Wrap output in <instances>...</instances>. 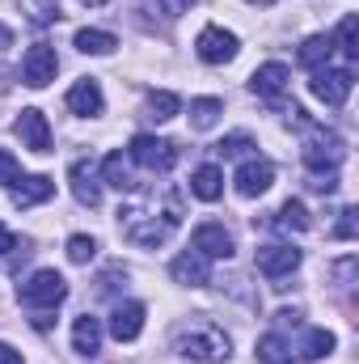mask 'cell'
<instances>
[{"mask_svg":"<svg viewBox=\"0 0 359 364\" xmlns=\"http://www.w3.org/2000/svg\"><path fill=\"white\" fill-rule=\"evenodd\" d=\"M182 225V195L170 186H153V191H136L123 208H118V229L131 246L157 250L174 237Z\"/></svg>","mask_w":359,"mask_h":364,"instance_id":"obj_1","label":"cell"},{"mask_svg":"<svg viewBox=\"0 0 359 364\" xmlns=\"http://www.w3.org/2000/svg\"><path fill=\"white\" fill-rule=\"evenodd\" d=\"M174 348H178V356H186V360L220 364V360H228V352H233V339H228L220 326H211V322H194V326L178 331Z\"/></svg>","mask_w":359,"mask_h":364,"instance_id":"obj_2","label":"cell"},{"mask_svg":"<svg viewBox=\"0 0 359 364\" xmlns=\"http://www.w3.org/2000/svg\"><path fill=\"white\" fill-rule=\"evenodd\" d=\"M64 296H68V279H64L60 272H51V267L34 272L21 288H17V301L30 305V309H55Z\"/></svg>","mask_w":359,"mask_h":364,"instance_id":"obj_3","label":"cell"},{"mask_svg":"<svg viewBox=\"0 0 359 364\" xmlns=\"http://www.w3.org/2000/svg\"><path fill=\"white\" fill-rule=\"evenodd\" d=\"M343 140L334 136V132H326V127H313L309 136H304V166L313 170V174H334L338 170V161H343Z\"/></svg>","mask_w":359,"mask_h":364,"instance_id":"obj_4","label":"cell"},{"mask_svg":"<svg viewBox=\"0 0 359 364\" xmlns=\"http://www.w3.org/2000/svg\"><path fill=\"white\" fill-rule=\"evenodd\" d=\"M131 161L140 170H153V174H165L178 166V144L174 140H161V136H136L131 140Z\"/></svg>","mask_w":359,"mask_h":364,"instance_id":"obj_5","label":"cell"},{"mask_svg":"<svg viewBox=\"0 0 359 364\" xmlns=\"http://www.w3.org/2000/svg\"><path fill=\"white\" fill-rule=\"evenodd\" d=\"M237 51H241V43L224 26H203L199 38H194V55L203 64H228V60H237Z\"/></svg>","mask_w":359,"mask_h":364,"instance_id":"obj_6","label":"cell"},{"mask_svg":"<svg viewBox=\"0 0 359 364\" xmlns=\"http://www.w3.org/2000/svg\"><path fill=\"white\" fill-rule=\"evenodd\" d=\"M55 73H60V55H55V47H47V43H34V47L21 55V81H26L30 90H43V85H51V81H55Z\"/></svg>","mask_w":359,"mask_h":364,"instance_id":"obj_7","label":"cell"},{"mask_svg":"<svg viewBox=\"0 0 359 364\" xmlns=\"http://www.w3.org/2000/svg\"><path fill=\"white\" fill-rule=\"evenodd\" d=\"M351 85H355V77H351V68H317L313 73V81H309V90L317 102H326V106H343L347 97H351Z\"/></svg>","mask_w":359,"mask_h":364,"instance_id":"obj_8","label":"cell"},{"mask_svg":"<svg viewBox=\"0 0 359 364\" xmlns=\"http://www.w3.org/2000/svg\"><path fill=\"white\" fill-rule=\"evenodd\" d=\"M13 136L21 140V149L30 153H51V127H47V114L43 110H21L17 123H13Z\"/></svg>","mask_w":359,"mask_h":364,"instance_id":"obj_9","label":"cell"},{"mask_svg":"<svg viewBox=\"0 0 359 364\" xmlns=\"http://www.w3.org/2000/svg\"><path fill=\"white\" fill-rule=\"evenodd\" d=\"M233 182H237V191H241L245 199H258V195H267L270 182H275V166H270L267 157H245V161L237 166Z\"/></svg>","mask_w":359,"mask_h":364,"instance_id":"obj_10","label":"cell"},{"mask_svg":"<svg viewBox=\"0 0 359 364\" xmlns=\"http://www.w3.org/2000/svg\"><path fill=\"white\" fill-rule=\"evenodd\" d=\"M190 242H194V250H199L203 259H233V233H228L224 225H216V220L199 225V229L190 233Z\"/></svg>","mask_w":359,"mask_h":364,"instance_id":"obj_11","label":"cell"},{"mask_svg":"<svg viewBox=\"0 0 359 364\" xmlns=\"http://www.w3.org/2000/svg\"><path fill=\"white\" fill-rule=\"evenodd\" d=\"M68 178H72V195H77L85 208H97V203H101V178H97L93 157H77L72 170H68Z\"/></svg>","mask_w":359,"mask_h":364,"instance_id":"obj_12","label":"cell"},{"mask_svg":"<svg viewBox=\"0 0 359 364\" xmlns=\"http://www.w3.org/2000/svg\"><path fill=\"white\" fill-rule=\"evenodd\" d=\"M140 331H144V305H140V301L114 305V314H110V335H114L118 343H131V339H140Z\"/></svg>","mask_w":359,"mask_h":364,"instance_id":"obj_13","label":"cell"},{"mask_svg":"<svg viewBox=\"0 0 359 364\" xmlns=\"http://www.w3.org/2000/svg\"><path fill=\"white\" fill-rule=\"evenodd\" d=\"M9 195H13L17 208H34V203H47L55 195V182L47 178V174H21V178L9 186Z\"/></svg>","mask_w":359,"mask_h":364,"instance_id":"obj_14","label":"cell"},{"mask_svg":"<svg viewBox=\"0 0 359 364\" xmlns=\"http://www.w3.org/2000/svg\"><path fill=\"white\" fill-rule=\"evenodd\" d=\"M68 110L72 114H81V119H97L101 110H106V97H101V85L85 77V81H77L72 90H68Z\"/></svg>","mask_w":359,"mask_h":364,"instance_id":"obj_15","label":"cell"},{"mask_svg":"<svg viewBox=\"0 0 359 364\" xmlns=\"http://www.w3.org/2000/svg\"><path fill=\"white\" fill-rule=\"evenodd\" d=\"M300 267V250L296 246H263L258 250V272L270 275V279H283Z\"/></svg>","mask_w":359,"mask_h":364,"instance_id":"obj_16","label":"cell"},{"mask_svg":"<svg viewBox=\"0 0 359 364\" xmlns=\"http://www.w3.org/2000/svg\"><path fill=\"white\" fill-rule=\"evenodd\" d=\"M170 275H174L178 284H186V288H203V284H211L207 259H203L199 250H186V255H178V259L170 263Z\"/></svg>","mask_w":359,"mask_h":364,"instance_id":"obj_17","label":"cell"},{"mask_svg":"<svg viewBox=\"0 0 359 364\" xmlns=\"http://www.w3.org/2000/svg\"><path fill=\"white\" fill-rule=\"evenodd\" d=\"M287 81H292V73H287V64H263V68H254V77H250V93H258V97H279V93L287 90Z\"/></svg>","mask_w":359,"mask_h":364,"instance_id":"obj_18","label":"cell"},{"mask_svg":"<svg viewBox=\"0 0 359 364\" xmlns=\"http://www.w3.org/2000/svg\"><path fill=\"white\" fill-rule=\"evenodd\" d=\"M190 195L203 199V203H216V199L224 195V170H220V166H199V170L190 174Z\"/></svg>","mask_w":359,"mask_h":364,"instance_id":"obj_19","label":"cell"},{"mask_svg":"<svg viewBox=\"0 0 359 364\" xmlns=\"http://www.w3.org/2000/svg\"><path fill=\"white\" fill-rule=\"evenodd\" d=\"M72 348H77L81 356H97V352H101V322H97V318L81 314V318L72 322Z\"/></svg>","mask_w":359,"mask_h":364,"instance_id":"obj_20","label":"cell"},{"mask_svg":"<svg viewBox=\"0 0 359 364\" xmlns=\"http://www.w3.org/2000/svg\"><path fill=\"white\" fill-rule=\"evenodd\" d=\"M330 55H334V38H330V34H313V38H304V47H300V64L313 68V73L326 68Z\"/></svg>","mask_w":359,"mask_h":364,"instance_id":"obj_21","label":"cell"},{"mask_svg":"<svg viewBox=\"0 0 359 364\" xmlns=\"http://www.w3.org/2000/svg\"><path fill=\"white\" fill-rule=\"evenodd\" d=\"M220 114H224V102H220V97H194V102H190V127H194V132L216 127Z\"/></svg>","mask_w":359,"mask_h":364,"instance_id":"obj_22","label":"cell"},{"mask_svg":"<svg viewBox=\"0 0 359 364\" xmlns=\"http://www.w3.org/2000/svg\"><path fill=\"white\" fill-rule=\"evenodd\" d=\"M77 51H85V55H110L114 47H118V38L110 34V30H77Z\"/></svg>","mask_w":359,"mask_h":364,"instance_id":"obj_23","label":"cell"},{"mask_svg":"<svg viewBox=\"0 0 359 364\" xmlns=\"http://www.w3.org/2000/svg\"><path fill=\"white\" fill-rule=\"evenodd\" d=\"M101 182L114 186V191H131V186H136V182H131V170H127V161H123V153H110V157L101 161Z\"/></svg>","mask_w":359,"mask_h":364,"instance_id":"obj_24","label":"cell"},{"mask_svg":"<svg viewBox=\"0 0 359 364\" xmlns=\"http://www.w3.org/2000/svg\"><path fill=\"white\" fill-rule=\"evenodd\" d=\"M334 348H338V339H334L330 331H321V326H317V331H309V335H304V343H300V356H309V360H326Z\"/></svg>","mask_w":359,"mask_h":364,"instance_id":"obj_25","label":"cell"},{"mask_svg":"<svg viewBox=\"0 0 359 364\" xmlns=\"http://www.w3.org/2000/svg\"><path fill=\"white\" fill-rule=\"evenodd\" d=\"M279 229H287V233H304L313 220H309V212H304V203L300 199H287L283 208H279V220H275Z\"/></svg>","mask_w":359,"mask_h":364,"instance_id":"obj_26","label":"cell"},{"mask_svg":"<svg viewBox=\"0 0 359 364\" xmlns=\"http://www.w3.org/2000/svg\"><path fill=\"white\" fill-rule=\"evenodd\" d=\"M178 110H182L178 93H170V90H153V93H148V114H153L157 123H170Z\"/></svg>","mask_w":359,"mask_h":364,"instance_id":"obj_27","label":"cell"},{"mask_svg":"<svg viewBox=\"0 0 359 364\" xmlns=\"http://www.w3.org/2000/svg\"><path fill=\"white\" fill-rule=\"evenodd\" d=\"M258 360L263 364H292V348L283 335H263L258 339Z\"/></svg>","mask_w":359,"mask_h":364,"instance_id":"obj_28","label":"cell"},{"mask_svg":"<svg viewBox=\"0 0 359 364\" xmlns=\"http://www.w3.org/2000/svg\"><path fill=\"white\" fill-rule=\"evenodd\" d=\"M355 30H359V21H355V13H347L343 21H338V34H334V47L347 55V60H355L359 55V47H355Z\"/></svg>","mask_w":359,"mask_h":364,"instance_id":"obj_29","label":"cell"},{"mask_svg":"<svg viewBox=\"0 0 359 364\" xmlns=\"http://www.w3.org/2000/svg\"><path fill=\"white\" fill-rule=\"evenodd\" d=\"M93 255H97V242L93 237H85V233H77V237H68V259L72 263H93Z\"/></svg>","mask_w":359,"mask_h":364,"instance_id":"obj_30","label":"cell"},{"mask_svg":"<svg viewBox=\"0 0 359 364\" xmlns=\"http://www.w3.org/2000/svg\"><path fill=\"white\" fill-rule=\"evenodd\" d=\"M250 149H254V140H250V136H224V140L216 144V153H220V157H245Z\"/></svg>","mask_w":359,"mask_h":364,"instance_id":"obj_31","label":"cell"},{"mask_svg":"<svg viewBox=\"0 0 359 364\" xmlns=\"http://www.w3.org/2000/svg\"><path fill=\"white\" fill-rule=\"evenodd\" d=\"M17 178H21V166H17V157H13L9 149H0V186H13Z\"/></svg>","mask_w":359,"mask_h":364,"instance_id":"obj_32","label":"cell"},{"mask_svg":"<svg viewBox=\"0 0 359 364\" xmlns=\"http://www.w3.org/2000/svg\"><path fill=\"white\" fill-rule=\"evenodd\" d=\"M334 237H343V242H351V237H355V208H343V220H338Z\"/></svg>","mask_w":359,"mask_h":364,"instance_id":"obj_33","label":"cell"},{"mask_svg":"<svg viewBox=\"0 0 359 364\" xmlns=\"http://www.w3.org/2000/svg\"><path fill=\"white\" fill-rule=\"evenodd\" d=\"M157 4H161V13H165V17H182L194 0H157Z\"/></svg>","mask_w":359,"mask_h":364,"instance_id":"obj_34","label":"cell"},{"mask_svg":"<svg viewBox=\"0 0 359 364\" xmlns=\"http://www.w3.org/2000/svg\"><path fill=\"white\" fill-rule=\"evenodd\" d=\"M13 250H17V237H13V233L0 225V255H13Z\"/></svg>","mask_w":359,"mask_h":364,"instance_id":"obj_35","label":"cell"},{"mask_svg":"<svg viewBox=\"0 0 359 364\" xmlns=\"http://www.w3.org/2000/svg\"><path fill=\"white\" fill-rule=\"evenodd\" d=\"M0 364H26V360H21V352H17V348L0 343Z\"/></svg>","mask_w":359,"mask_h":364,"instance_id":"obj_36","label":"cell"},{"mask_svg":"<svg viewBox=\"0 0 359 364\" xmlns=\"http://www.w3.org/2000/svg\"><path fill=\"white\" fill-rule=\"evenodd\" d=\"M13 47V30L9 26H0V51H9Z\"/></svg>","mask_w":359,"mask_h":364,"instance_id":"obj_37","label":"cell"},{"mask_svg":"<svg viewBox=\"0 0 359 364\" xmlns=\"http://www.w3.org/2000/svg\"><path fill=\"white\" fill-rule=\"evenodd\" d=\"M85 9H101V4H110V0H81Z\"/></svg>","mask_w":359,"mask_h":364,"instance_id":"obj_38","label":"cell"},{"mask_svg":"<svg viewBox=\"0 0 359 364\" xmlns=\"http://www.w3.org/2000/svg\"><path fill=\"white\" fill-rule=\"evenodd\" d=\"M250 4H275V0H250Z\"/></svg>","mask_w":359,"mask_h":364,"instance_id":"obj_39","label":"cell"}]
</instances>
